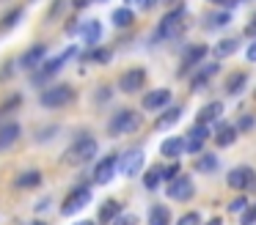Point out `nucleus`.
<instances>
[{
    "mask_svg": "<svg viewBox=\"0 0 256 225\" xmlns=\"http://www.w3.org/2000/svg\"><path fill=\"white\" fill-rule=\"evenodd\" d=\"M206 52H210L206 44H190V47L184 49V55H182V63H179V74L176 77H188V71L196 69V66L206 58Z\"/></svg>",
    "mask_w": 256,
    "mask_h": 225,
    "instance_id": "14",
    "label": "nucleus"
},
{
    "mask_svg": "<svg viewBox=\"0 0 256 225\" xmlns=\"http://www.w3.org/2000/svg\"><path fill=\"white\" fill-rule=\"evenodd\" d=\"M80 38H83V44H88V47H96V44L102 41V22L100 19H86L80 22Z\"/></svg>",
    "mask_w": 256,
    "mask_h": 225,
    "instance_id": "18",
    "label": "nucleus"
},
{
    "mask_svg": "<svg viewBox=\"0 0 256 225\" xmlns=\"http://www.w3.org/2000/svg\"><path fill=\"white\" fill-rule=\"evenodd\" d=\"M146 225H174L171 209L162 206V203H154V206L149 209V214H146Z\"/></svg>",
    "mask_w": 256,
    "mask_h": 225,
    "instance_id": "24",
    "label": "nucleus"
},
{
    "mask_svg": "<svg viewBox=\"0 0 256 225\" xmlns=\"http://www.w3.org/2000/svg\"><path fill=\"white\" fill-rule=\"evenodd\" d=\"M223 110H226V104L218 102V99H215V102H206L204 107L196 113V121H198V124H210L212 126V124H218V121L223 118Z\"/></svg>",
    "mask_w": 256,
    "mask_h": 225,
    "instance_id": "21",
    "label": "nucleus"
},
{
    "mask_svg": "<svg viewBox=\"0 0 256 225\" xmlns=\"http://www.w3.org/2000/svg\"><path fill=\"white\" fill-rule=\"evenodd\" d=\"M182 27H184V8H182V5H176V8H171L160 19V25H157V36H160V38L179 36V33H182Z\"/></svg>",
    "mask_w": 256,
    "mask_h": 225,
    "instance_id": "11",
    "label": "nucleus"
},
{
    "mask_svg": "<svg viewBox=\"0 0 256 225\" xmlns=\"http://www.w3.org/2000/svg\"><path fill=\"white\" fill-rule=\"evenodd\" d=\"M254 126H256V115H240V121H237L240 132H250Z\"/></svg>",
    "mask_w": 256,
    "mask_h": 225,
    "instance_id": "40",
    "label": "nucleus"
},
{
    "mask_svg": "<svg viewBox=\"0 0 256 225\" xmlns=\"http://www.w3.org/2000/svg\"><path fill=\"white\" fill-rule=\"evenodd\" d=\"M86 58H88V60H94V63H110L113 52H110L108 47H91Z\"/></svg>",
    "mask_w": 256,
    "mask_h": 225,
    "instance_id": "32",
    "label": "nucleus"
},
{
    "mask_svg": "<svg viewBox=\"0 0 256 225\" xmlns=\"http://www.w3.org/2000/svg\"><path fill=\"white\" fill-rule=\"evenodd\" d=\"M72 225H96V220H78V223H72Z\"/></svg>",
    "mask_w": 256,
    "mask_h": 225,
    "instance_id": "50",
    "label": "nucleus"
},
{
    "mask_svg": "<svg viewBox=\"0 0 256 225\" xmlns=\"http://www.w3.org/2000/svg\"><path fill=\"white\" fill-rule=\"evenodd\" d=\"M61 5H64V0H52V11H50V16H56L58 11H61Z\"/></svg>",
    "mask_w": 256,
    "mask_h": 225,
    "instance_id": "48",
    "label": "nucleus"
},
{
    "mask_svg": "<svg viewBox=\"0 0 256 225\" xmlns=\"http://www.w3.org/2000/svg\"><path fill=\"white\" fill-rule=\"evenodd\" d=\"M25 11L22 8H8L6 14H3V19H0V33H8L12 27L20 25V19H22Z\"/></svg>",
    "mask_w": 256,
    "mask_h": 225,
    "instance_id": "31",
    "label": "nucleus"
},
{
    "mask_svg": "<svg viewBox=\"0 0 256 225\" xmlns=\"http://www.w3.org/2000/svg\"><path fill=\"white\" fill-rule=\"evenodd\" d=\"M113 225H138V217H135V214H122Z\"/></svg>",
    "mask_w": 256,
    "mask_h": 225,
    "instance_id": "42",
    "label": "nucleus"
},
{
    "mask_svg": "<svg viewBox=\"0 0 256 225\" xmlns=\"http://www.w3.org/2000/svg\"><path fill=\"white\" fill-rule=\"evenodd\" d=\"M12 69H14V58L3 63V69H0V80H8V77H12Z\"/></svg>",
    "mask_w": 256,
    "mask_h": 225,
    "instance_id": "43",
    "label": "nucleus"
},
{
    "mask_svg": "<svg viewBox=\"0 0 256 225\" xmlns=\"http://www.w3.org/2000/svg\"><path fill=\"white\" fill-rule=\"evenodd\" d=\"M47 60V44H34L28 52L20 55L17 66H22L25 71H36V66H42Z\"/></svg>",
    "mask_w": 256,
    "mask_h": 225,
    "instance_id": "17",
    "label": "nucleus"
},
{
    "mask_svg": "<svg viewBox=\"0 0 256 225\" xmlns=\"http://www.w3.org/2000/svg\"><path fill=\"white\" fill-rule=\"evenodd\" d=\"M226 187L228 190H237V192H245V190H254L256 187V170L250 165H237L226 173Z\"/></svg>",
    "mask_w": 256,
    "mask_h": 225,
    "instance_id": "8",
    "label": "nucleus"
},
{
    "mask_svg": "<svg viewBox=\"0 0 256 225\" xmlns=\"http://www.w3.org/2000/svg\"><path fill=\"white\" fill-rule=\"evenodd\" d=\"M160 184H166V179H162V165H152L144 173V190L154 192V190H160Z\"/></svg>",
    "mask_w": 256,
    "mask_h": 225,
    "instance_id": "27",
    "label": "nucleus"
},
{
    "mask_svg": "<svg viewBox=\"0 0 256 225\" xmlns=\"http://www.w3.org/2000/svg\"><path fill=\"white\" fill-rule=\"evenodd\" d=\"M50 203H52L50 198H44V201H39V203H36L34 209H36V212H47V209H50Z\"/></svg>",
    "mask_w": 256,
    "mask_h": 225,
    "instance_id": "45",
    "label": "nucleus"
},
{
    "mask_svg": "<svg viewBox=\"0 0 256 225\" xmlns=\"http://www.w3.org/2000/svg\"><path fill=\"white\" fill-rule=\"evenodd\" d=\"M206 140H212V126L196 121V124L188 129V135H184V154H190V157H201Z\"/></svg>",
    "mask_w": 256,
    "mask_h": 225,
    "instance_id": "6",
    "label": "nucleus"
},
{
    "mask_svg": "<svg viewBox=\"0 0 256 225\" xmlns=\"http://www.w3.org/2000/svg\"><path fill=\"white\" fill-rule=\"evenodd\" d=\"M218 168H220V159H218V154H212V151H204L198 157V162H196V170H198V173H215Z\"/></svg>",
    "mask_w": 256,
    "mask_h": 225,
    "instance_id": "30",
    "label": "nucleus"
},
{
    "mask_svg": "<svg viewBox=\"0 0 256 225\" xmlns=\"http://www.w3.org/2000/svg\"><path fill=\"white\" fill-rule=\"evenodd\" d=\"M171 88H152V91H146V96H140V107L146 110V113H157V110H168L171 107Z\"/></svg>",
    "mask_w": 256,
    "mask_h": 225,
    "instance_id": "13",
    "label": "nucleus"
},
{
    "mask_svg": "<svg viewBox=\"0 0 256 225\" xmlns=\"http://www.w3.org/2000/svg\"><path fill=\"white\" fill-rule=\"evenodd\" d=\"M245 58H248L250 63H256V41H254V44H250V47H248V52H245Z\"/></svg>",
    "mask_w": 256,
    "mask_h": 225,
    "instance_id": "46",
    "label": "nucleus"
},
{
    "mask_svg": "<svg viewBox=\"0 0 256 225\" xmlns=\"http://www.w3.org/2000/svg\"><path fill=\"white\" fill-rule=\"evenodd\" d=\"M237 137H240L237 124H228V121H218L215 129H212V143H215L218 148L234 146V143H237Z\"/></svg>",
    "mask_w": 256,
    "mask_h": 225,
    "instance_id": "15",
    "label": "nucleus"
},
{
    "mask_svg": "<svg viewBox=\"0 0 256 225\" xmlns=\"http://www.w3.org/2000/svg\"><path fill=\"white\" fill-rule=\"evenodd\" d=\"M22 137V126L17 121H6V124H0V151H8L14 148V143Z\"/></svg>",
    "mask_w": 256,
    "mask_h": 225,
    "instance_id": "20",
    "label": "nucleus"
},
{
    "mask_svg": "<svg viewBox=\"0 0 256 225\" xmlns=\"http://www.w3.org/2000/svg\"><path fill=\"white\" fill-rule=\"evenodd\" d=\"M20 104H22V96H20V93H14L12 99H6V104H3V110H0V113H3V115H8L12 110H17Z\"/></svg>",
    "mask_w": 256,
    "mask_h": 225,
    "instance_id": "41",
    "label": "nucleus"
},
{
    "mask_svg": "<svg viewBox=\"0 0 256 225\" xmlns=\"http://www.w3.org/2000/svg\"><path fill=\"white\" fill-rule=\"evenodd\" d=\"M245 33H248V36H256V14L250 16V22L245 25Z\"/></svg>",
    "mask_w": 256,
    "mask_h": 225,
    "instance_id": "44",
    "label": "nucleus"
},
{
    "mask_svg": "<svg viewBox=\"0 0 256 225\" xmlns=\"http://www.w3.org/2000/svg\"><path fill=\"white\" fill-rule=\"evenodd\" d=\"M88 3H91V0H72V8H86Z\"/></svg>",
    "mask_w": 256,
    "mask_h": 225,
    "instance_id": "49",
    "label": "nucleus"
},
{
    "mask_svg": "<svg viewBox=\"0 0 256 225\" xmlns=\"http://www.w3.org/2000/svg\"><path fill=\"white\" fill-rule=\"evenodd\" d=\"M124 3H127V5H138V8H140V3H144V0H124Z\"/></svg>",
    "mask_w": 256,
    "mask_h": 225,
    "instance_id": "52",
    "label": "nucleus"
},
{
    "mask_svg": "<svg viewBox=\"0 0 256 225\" xmlns=\"http://www.w3.org/2000/svg\"><path fill=\"white\" fill-rule=\"evenodd\" d=\"M74 52H78V47H66V49H64V52H61V55H56V58H47L44 63L39 66V71H36V74L30 77V80H34V85H36V82H39V85H42V82H44V80H52V77H56L58 71H61L64 66H66L69 60L74 58Z\"/></svg>",
    "mask_w": 256,
    "mask_h": 225,
    "instance_id": "5",
    "label": "nucleus"
},
{
    "mask_svg": "<svg viewBox=\"0 0 256 225\" xmlns=\"http://www.w3.org/2000/svg\"><path fill=\"white\" fill-rule=\"evenodd\" d=\"M74 88L69 85V82H56V85H47L44 91L39 93V104L47 110H61L66 107V104L74 102Z\"/></svg>",
    "mask_w": 256,
    "mask_h": 225,
    "instance_id": "2",
    "label": "nucleus"
},
{
    "mask_svg": "<svg viewBox=\"0 0 256 225\" xmlns=\"http://www.w3.org/2000/svg\"><path fill=\"white\" fill-rule=\"evenodd\" d=\"M228 19H232L228 11H212L204 22H206V27H220V25H228Z\"/></svg>",
    "mask_w": 256,
    "mask_h": 225,
    "instance_id": "34",
    "label": "nucleus"
},
{
    "mask_svg": "<svg viewBox=\"0 0 256 225\" xmlns=\"http://www.w3.org/2000/svg\"><path fill=\"white\" fill-rule=\"evenodd\" d=\"M58 132H61V126L58 124H50V126H42V129H36V143H50L52 137L58 135Z\"/></svg>",
    "mask_w": 256,
    "mask_h": 225,
    "instance_id": "33",
    "label": "nucleus"
},
{
    "mask_svg": "<svg viewBox=\"0 0 256 225\" xmlns=\"http://www.w3.org/2000/svg\"><path fill=\"white\" fill-rule=\"evenodd\" d=\"M240 225H256V203H250V206L240 214Z\"/></svg>",
    "mask_w": 256,
    "mask_h": 225,
    "instance_id": "37",
    "label": "nucleus"
},
{
    "mask_svg": "<svg viewBox=\"0 0 256 225\" xmlns=\"http://www.w3.org/2000/svg\"><path fill=\"white\" fill-rule=\"evenodd\" d=\"M218 69H220V63H218V60H212V63H204L198 71H196V74H190V88H193V91L204 88L206 82H210L212 77L218 74Z\"/></svg>",
    "mask_w": 256,
    "mask_h": 225,
    "instance_id": "22",
    "label": "nucleus"
},
{
    "mask_svg": "<svg viewBox=\"0 0 256 225\" xmlns=\"http://www.w3.org/2000/svg\"><path fill=\"white\" fill-rule=\"evenodd\" d=\"M248 206H250L248 198H245V195H237L234 201H228V203H226V212H228V214H242Z\"/></svg>",
    "mask_w": 256,
    "mask_h": 225,
    "instance_id": "35",
    "label": "nucleus"
},
{
    "mask_svg": "<svg viewBox=\"0 0 256 225\" xmlns=\"http://www.w3.org/2000/svg\"><path fill=\"white\" fill-rule=\"evenodd\" d=\"M184 115V107L182 104H171L168 110H162V115H160V121H157V129H168V126H174V124H179V118Z\"/></svg>",
    "mask_w": 256,
    "mask_h": 225,
    "instance_id": "26",
    "label": "nucleus"
},
{
    "mask_svg": "<svg viewBox=\"0 0 256 225\" xmlns=\"http://www.w3.org/2000/svg\"><path fill=\"white\" fill-rule=\"evenodd\" d=\"M204 225H223V217H212L210 223H204Z\"/></svg>",
    "mask_w": 256,
    "mask_h": 225,
    "instance_id": "51",
    "label": "nucleus"
},
{
    "mask_svg": "<svg viewBox=\"0 0 256 225\" xmlns=\"http://www.w3.org/2000/svg\"><path fill=\"white\" fill-rule=\"evenodd\" d=\"M215 5H223V8H232V5H237V0H212Z\"/></svg>",
    "mask_w": 256,
    "mask_h": 225,
    "instance_id": "47",
    "label": "nucleus"
},
{
    "mask_svg": "<svg viewBox=\"0 0 256 225\" xmlns=\"http://www.w3.org/2000/svg\"><path fill=\"white\" fill-rule=\"evenodd\" d=\"M193 195H196V184H193V179L184 176V173H179L174 181H168V184H166V198H168V201L188 203Z\"/></svg>",
    "mask_w": 256,
    "mask_h": 225,
    "instance_id": "10",
    "label": "nucleus"
},
{
    "mask_svg": "<svg viewBox=\"0 0 256 225\" xmlns=\"http://www.w3.org/2000/svg\"><path fill=\"white\" fill-rule=\"evenodd\" d=\"M179 176V162H168V165H162V179H166V184L168 181H174Z\"/></svg>",
    "mask_w": 256,
    "mask_h": 225,
    "instance_id": "39",
    "label": "nucleus"
},
{
    "mask_svg": "<svg viewBox=\"0 0 256 225\" xmlns=\"http://www.w3.org/2000/svg\"><path fill=\"white\" fill-rule=\"evenodd\" d=\"M122 214H124V203L116 201V198H108V201H102V206L96 209V223L113 225Z\"/></svg>",
    "mask_w": 256,
    "mask_h": 225,
    "instance_id": "16",
    "label": "nucleus"
},
{
    "mask_svg": "<svg viewBox=\"0 0 256 225\" xmlns=\"http://www.w3.org/2000/svg\"><path fill=\"white\" fill-rule=\"evenodd\" d=\"M42 181H44L42 170L28 168V170H22V173L14 179V187H17V190H36V187H42Z\"/></svg>",
    "mask_w": 256,
    "mask_h": 225,
    "instance_id": "23",
    "label": "nucleus"
},
{
    "mask_svg": "<svg viewBox=\"0 0 256 225\" xmlns=\"http://www.w3.org/2000/svg\"><path fill=\"white\" fill-rule=\"evenodd\" d=\"M182 154H184V137L168 135L166 140L160 143V157H162V159H171V162H176Z\"/></svg>",
    "mask_w": 256,
    "mask_h": 225,
    "instance_id": "19",
    "label": "nucleus"
},
{
    "mask_svg": "<svg viewBox=\"0 0 256 225\" xmlns=\"http://www.w3.org/2000/svg\"><path fill=\"white\" fill-rule=\"evenodd\" d=\"M144 126V118H140L138 110L132 107H122L113 113V118L108 121V135L110 137H124V135H135V132Z\"/></svg>",
    "mask_w": 256,
    "mask_h": 225,
    "instance_id": "1",
    "label": "nucleus"
},
{
    "mask_svg": "<svg viewBox=\"0 0 256 225\" xmlns=\"http://www.w3.org/2000/svg\"><path fill=\"white\" fill-rule=\"evenodd\" d=\"M28 225H47V223H44V220H30Z\"/></svg>",
    "mask_w": 256,
    "mask_h": 225,
    "instance_id": "53",
    "label": "nucleus"
},
{
    "mask_svg": "<svg viewBox=\"0 0 256 225\" xmlns=\"http://www.w3.org/2000/svg\"><path fill=\"white\" fill-rule=\"evenodd\" d=\"M174 225H201V214L198 212H184Z\"/></svg>",
    "mask_w": 256,
    "mask_h": 225,
    "instance_id": "36",
    "label": "nucleus"
},
{
    "mask_svg": "<svg viewBox=\"0 0 256 225\" xmlns=\"http://www.w3.org/2000/svg\"><path fill=\"white\" fill-rule=\"evenodd\" d=\"M144 165H146V151L140 146H135V148H127V151L118 157V173L124 176V179H135V176L144 170Z\"/></svg>",
    "mask_w": 256,
    "mask_h": 225,
    "instance_id": "7",
    "label": "nucleus"
},
{
    "mask_svg": "<svg viewBox=\"0 0 256 225\" xmlns=\"http://www.w3.org/2000/svg\"><path fill=\"white\" fill-rule=\"evenodd\" d=\"M116 173H118V157L116 154H108V157H102L100 162L94 165V170H91V184L108 187L116 179Z\"/></svg>",
    "mask_w": 256,
    "mask_h": 225,
    "instance_id": "9",
    "label": "nucleus"
},
{
    "mask_svg": "<svg viewBox=\"0 0 256 225\" xmlns=\"http://www.w3.org/2000/svg\"><path fill=\"white\" fill-rule=\"evenodd\" d=\"M146 77H149V71L140 69V66H132V69L122 71V77H118V91H124V93H140L146 88Z\"/></svg>",
    "mask_w": 256,
    "mask_h": 225,
    "instance_id": "12",
    "label": "nucleus"
},
{
    "mask_svg": "<svg viewBox=\"0 0 256 225\" xmlns=\"http://www.w3.org/2000/svg\"><path fill=\"white\" fill-rule=\"evenodd\" d=\"M96 151H100V143H96L91 135L78 137V140L72 143V148L64 154V162H66V165H86V162H94V159H96Z\"/></svg>",
    "mask_w": 256,
    "mask_h": 225,
    "instance_id": "4",
    "label": "nucleus"
},
{
    "mask_svg": "<svg viewBox=\"0 0 256 225\" xmlns=\"http://www.w3.org/2000/svg\"><path fill=\"white\" fill-rule=\"evenodd\" d=\"M110 22L118 27V30H127V27H132V22H135V11L130 8V5H122V8L113 11Z\"/></svg>",
    "mask_w": 256,
    "mask_h": 225,
    "instance_id": "28",
    "label": "nucleus"
},
{
    "mask_svg": "<svg viewBox=\"0 0 256 225\" xmlns=\"http://www.w3.org/2000/svg\"><path fill=\"white\" fill-rule=\"evenodd\" d=\"M113 99V88L110 85H100L96 88V104H108Z\"/></svg>",
    "mask_w": 256,
    "mask_h": 225,
    "instance_id": "38",
    "label": "nucleus"
},
{
    "mask_svg": "<svg viewBox=\"0 0 256 225\" xmlns=\"http://www.w3.org/2000/svg\"><path fill=\"white\" fill-rule=\"evenodd\" d=\"M91 198H94V192H91V184H74L72 190L64 195V201H61V209L58 212L64 214V217H74V214H80L86 206L91 203Z\"/></svg>",
    "mask_w": 256,
    "mask_h": 225,
    "instance_id": "3",
    "label": "nucleus"
},
{
    "mask_svg": "<svg viewBox=\"0 0 256 225\" xmlns=\"http://www.w3.org/2000/svg\"><path fill=\"white\" fill-rule=\"evenodd\" d=\"M245 85H248V74H245V71H234L226 80V93L228 96H240V93L245 91Z\"/></svg>",
    "mask_w": 256,
    "mask_h": 225,
    "instance_id": "29",
    "label": "nucleus"
},
{
    "mask_svg": "<svg viewBox=\"0 0 256 225\" xmlns=\"http://www.w3.org/2000/svg\"><path fill=\"white\" fill-rule=\"evenodd\" d=\"M240 36H226V38H220V41L212 47V52H215V58H228V55H234V52H240Z\"/></svg>",
    "mask_w": 256,
    "mask_h": 225,
    "instance_id": "25",
    "label": "nucleus"
}]
</instances>
